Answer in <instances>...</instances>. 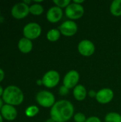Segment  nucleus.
Listing matches in <instances>:
<instances>
[{"label":"nucleus","mask_w":121,"mask_h":122,"mask_svg":"<svg viewBox=\"0 0 121 122\" xmlns=\"http://www.w3.org/2000/svg\"><path fill=\"white\" fill-rule=\"evenodd\" d=\"M74 114L73 104L68 100L56 102L50 110V117L55 122H66L69 121Z\"/></svg>","instance_id":"f257e3e1"},{"label":"nucleus","mask_w":121,"mask_h":122,"mask_svg":"<svg viewBox=\"0 0 121 122\" xmlns=\"http://www.w3.org/2000/svg\"><path fill=\"white\" fill-rule=\"evenodd\" d=\"M24 99V95L21 89L15 86L9 85L4 89L2 100L6 104L14 107L21 104Z\"/></svg>","instance_id":"f03ea898"},{"label":"nucleus","mask_w":121,"mask_h":122,"mask_svg":"<svg viewBox=\"0 0 121 122\" xmlns=\"http://www.w3.org/2000/svg\"><path fill=\"white\" fill-rule=\"evenodd\" d=\"M37 103L42 107L51 108L56 103L54 95L48 91L42 90L37 93L36 96Z\"/></svg>","instance_id":"7ed1b4c3"},{"label":"nucleus","mask_w":121,"mask_h":122,"mask_svg":"<svg viewBox=\"0 0 121 122\" xmlns=\"http://www.w3.org/2000/svg\"><path fill=\"white\" fill-rule=\"evenodd\" d=\"M41 26L36 22H30L26 24L23 29L24 37L34 40L39 38L41 34Z\"/></svg>","instance_id":"20e7f679"},{"label":"nucleus","mask_w":121,"mask_h":122,"mask_svg":"<svg viewBox=\"0 0 121 122\" xmlns=\"http://www.w3.org/2000/svg\"><path fill=\"white\" fill-rule=\"evenodd\" d=\"M65 14L69 20H77L81 19L84 14V8L82 5L71 3L65 9Z\"/></svg>","instance_id":"39448f33"},{"label":"nucleus","mask_w":121,"mask_h":122,"mask_svg":"<svg viewBox=\"0 0 121 122\" xmlns=\"http://www.w3.org/2000/svg\"><path fill=\"white\" fill-rule=\"evenodd\" d=\"M41 79L44 86L48 89L54 88L60 81V74L57 71L50 70L44 74Z\"/></svg>","instance_id":"423d86ee"},{"label":"nucleus","mask_w":121,"mask_h":122,"mask_svg":"<svg viewBox=\"0 0 121 122\" xmlns=\"http://www.w3.org/2000/svg\"><path fill=\"white\" fill-rule=\"evenodd\" d=\"M29 6L22 2L15 4L11 10V16L16 19H23L29 14Z\"/></svg>","instance_id":"0eeeda50"},{"label":"nucleus","mask_w":121,"mask_h":122,"mask_svg":"<svg viewBox=\"0 0 121 122\" xmlns=\"http://www.w3.org/2000/svg\"><path fill=\"white\" fill-rule=\"evenodd\" d=\"M58 30L62 35L67 37H71L74 36L77 33L78 25L76 24V23H75L74 21L67 20L59 26Z\"/></svg>","instance_id":"6e6552de"},{"label":"nucleus","mask_w":121,"mask_h":122,"mask_svg":"<svg viewBox=\"0 0 121 122\" xmlns=\"http://www.w3.org/2000/svg\"><path fill=\"white\" fill-rule=\"evenodd\" d=\"M78 51L81 55L88 57L94 54L96 51V46L91 41L83 39L78 43Z\"/></svg>","instance_id":"1a4fd4ad"},{"label":"nucleus","mask_w":121,"mask_h":122,"mask_svg":"<svg viewBox=\"0 0 121 122\" xmlns=\"http://www.w3.org/2000/svg\"><path fill=\"white\" fill-rule=\"evenodd\" d=\"M80 79V74L76 70H71L65 75L63 83V86L67 87L68 89H74L77 85Z\"/></svg>","instance_id":"9d476101"},{"label":"nucleus","mask_w":121,"mask_h":122,"mask_svg":"<svg viewBox=\"0 0 121 122\" xmlns=\"http://www.w3.org/2000/svg\"><path fill=\"white\" fill-rule=\"evenodd\" d=\"M114 97V92L111 89L103 88L97 92L96 97V101L101 104H107L110 103Z\"/></svg>","instance_id":"9b49d317"},{"label":"nucleus","mask_w":121,"mask_h":122,"mask_svg":"<svg viewBox=\"0 0 121 122\" xmlns=\"http://www.w3.org/2000/svg\"><path fill=\"white\" fill-rule=\"evenodd\" d=\"M0 112L3 119L9 122H12L15 120L18 114L17 110L16 109L15 107L6 104H4Z\"/></svg>","instance_id":"f8f14e48"},{"label":"nucleus","mask_w":121,"mask_h":122,"mask_svg":"<svg viewBox=\"0 0 121 122\" xmlns=\"http://www.w3.org/2000/svg\"><path fill=\"white\" fill-rule=\"evenodd\" d=\"M62 9L55 6L51 7L46 13V19L51 23H57L63 17Z\"/></svg>","instance_id":"ddd939ff"},{"label":"nucleus","mask_w":121,"mask_h":122,"mask_svg":"<svg viewBox=\"0 0 121 122\" xmlns=\"http://www.w3.org/2000/svg\"><path fill=\"white\" fill-rule=\"evenodd\" d=\"M18 49L23 54H29L32 51L33 43L31 40L23 37L19 39L18 42Z\"/></svg>","instance_id":"4468645a"},{"label":"nucleus","mask_w":121,"mask_h":122,"mask_svg":"<svg viewBox=\"0 0 121 122\" xmlns=\"http://www.w3.org/2000/svg\"><path fill=\"white\" fill-rule=\"evenodd\" d=\"M73 95L77 101H83L87 95L88 92L86 87L82 84H78L73 91Z\"/></svg>","instance_id":"2eb2a0df"},{"label":"nucleus","mask_w":121,"mask_h":122,"mask_svg":"<svg viewBox=\"0 0 121 122\" xmlns=\"http://www.w3.org/2000/svg\"><path fill=\"white\" fill-rule=\"evenodd\" d=\"M110 11L115 16H121V0H114L111 4Z\"/></svg>","instance_id":"dca6fc26"},{"label":"nucleus","mask_w":121,"mask_h":122,"mask_svg":"<svg viewBox=\"0 0 121 122\" xmlns=\"http://www.w3.org/2000/svg\"><path fill=\"white\" fill-rule=\"evenodd\" d=\"M61 35V34L60 31L58 30V29H52L47 32L46 38L49 41L55 42V41H57L60 39Z\"/></svg>","instance_id":"f3484780"},{"label":"nucleus","mask_w":121,"mask_h":122,"mask_svg":"<svg viewBox=\"0 0 121 122\" xmlns=\"http://www.w3.org/2000/svg\"><path fill=\"white\" fill-rule=\"evenodd\" d=\"M44 11V9L43 6L38 3H34L29 6V12L30 14L34 16H39L43 14Z\"/></svg>","instance_id":"a211bd4d"},{"label":"nucleus","mask_w":121,"mask_h":122,"mask_svg":"<svg viewBox=\"0 0 121 122\" xmlns=\"http://www.w3.org/2000/svg\"><path fill=\"white\" fill-rule=\"evenodd\" d=\"M105 122H121V115L117 112L108 113L105 117Z\"/></svg>","instance_id":"6ab92c4d"},{"label":"nucleus","mask_w":121,"mask_h":122,"mask_svg":"<svg viewBox=\"0 0 121 122\" xmlns=\"http://www.w3.org/2000/svg\"><path fill=\"white\" fill-rule=\"evenodd\" d=\"M39 112V109L37 106L31 105L28 107L25 110V114L27 117L32 118L36 117Z\"/></svg>","instance_id":"aec40b11"},{"label":"nucleus","mask_w":121,"mask_h":122,"mask_svg":"<svg viewBox=\"0 0 121 122\" xmlns=\"http://www.w3.org/2000/svg\"><path fill=\"white\" fill-rule=\"evenodd\" d=\"M56 6L63 9V8H66L70 4L71 1L70 0H55L53 1Z\"/></svg>","instance_id":"412c9836"},{"label":"nucleus","mask_w":121,"mask_h":122,"mask_svg":"<svg viewBox=\"0 0 121 122\" xmlns=\"http://www.w3.org/2000/svg\"><path fill=\"white\" fill-rule=\"evenodd\" d=\"M73 119L75 122H86L87 119L83 113L78 112L73 116Z\"/></svg>","instance_id":"4be33fe9"},{"label":"nucleus","mask_w":121,"mask_h":122,"mask_svg":"<svg viewBox=\"0 0 121 122\" xmlns=\"http://www.w3.org/2000/svg\"><path fill=\"white\" fill-rule=\"evenodd\" d=\"M68 89L67 88V87H66L65 86H61V87H60V89H59V93H60V94L61 95H62V96H65V95H66V94H68Z\"/></svg>","instance_id":"5701e85b"},{"label":"nucleus","mask_w":121,"mask_h":122,"mask_svg":"<svg viewBox=\"0 0 121 122\" xmlns=\"http://www.w3.org/2000/svg\"><path fill=\"white\" fill-rule=\"evenodd\" d=\"M86 122H101V120L97 117H91L87 118Z\"/></svg>","instance_id":"b1692460"},{"label":"nucleus","mask_w":121,"mask_h":122,"mask_svg":"<svg viewBox=\"0 0 121 122\" xmlns=\"http://www.w3.org/2000/svg\"><path fill=\"white\" fill-rule=\"evenodd\" d=\"M88 94L91 98H96V95H97V92L96 91H94V90H91V91L88 92Z\"/></svg>","instance_id":"393cba45"},{"label":"nucleus","mask_w":121,"mask_h":122,"mask_svg":"<svg viewBox=\"0 0 121 122\" xmlns=\"http://www.w3.org/2000/svg\"><path fill=\"white\" fill-rule=\"evenodd\" d=\"M4 76H5L4 71V70H3V69H1L0 68V83L4 80Z\"/></svg>","instance_id":"a878e982"},{"label":"nucleus","mask_w":121,"mask_h":122,"mask_svg":"<svg viewBox=\"0 0 121 122\" xmlns=\"http://www.w3.org/2000/svg\"><path fill=\"white\" fill-rule=\"evenodd\" d=\"M73 2L75 3V4H77L82 5V4L84 3V0H73Z\"/></svg>","instance_id":"bb28decb"},{"label":"nucleus","mask_w":121,"mask_h":122,"mask_svg":"<svg viewBox=\"0 0 121 122\" xmlns=\"http://www.w3.org/2000/svg\"><path fill=\"white\" fill-rule=\"evenodd\" d=\"M4 88H3L1 86H0V98H1V97H2L3 94H4Z\"/></svg>","instance_id":"cd10ccee"},{"label":"nucleus","mask_w":121,"mask_h":122,"mask_svg":"<svg viewBox=\"0 0 121 122\" xmlns=\"http://www.w3.org/2000/svg\"><path fill=\"white\" fill-rule=\"evenodd\" d=\"M36 84L39 85V86H41V85H43V82H42V79H38L36 81Z\"/></svg>","instance_id":"c85d7f7f"},{"label":"nucleus","mask_w":121,"mask_h":122,"mask_svg":"<svg viewBox=\"0 0 121 122\" xmlns=\"http://www.w3.org/2000/svg\"><path fill=\"white\" fill-rule=\"evenodd\" d=\"M4 101L2 100V99H1L0 98V111H1V108H2V107L4 106Z\"/></svg>","instance_id":"c756f323"},{"label":"nucleus","mask_w":121,"mask_h":122,"mask_svg":"<svg viewBox=\"0 0 121 122\" xmlns=\"http://www.w3.org/2000/svg\"><path fill=\"white\" fill-rule=\"evenodd\" d=\"M24 4H27V5H29L31 3V1H26V0H24V1H23Z\"/></svg>","instance_id":"7c9ffc66"},{"label":"nucleus","mask_w":121,"mask_h":122,"mask_svg":"<svg viewBox=\"0 0 121 122\" xmlns=\"http://www.w3.org/2000/svg\"><path fill=\"white\" fill-rule=\"evenodd\" d=\"M45 122H55V121H54V120H53L51 118H50V119H47V120H46Z\"/></svg>","instance_id":"2f4dec72"},{"label":"nucleus","mask_w":121,"mask_h":122,"mask_svg":"<svg viewBox=\"0 0 121 122\" xmlns=\"http://www.w3.org/2000/svg\"><path fill=\"white\" fill-rule=\"evenodd\" d=\"M3 117H2V116L1 115V114H0V122H3Z\"/></svg>","instance_id":"473e14b6"},{"label":"nucleus","mask_w":121,"mask_h":122,"mask_svg":"<svg viewBox=\"0 0 121 122\" xmlns=\"http://www.w3.org/2000/svg\"><path fill=\"white\" fill-rule=\"evenodd\" d=\"M0 16H1V10H0ZM1 17V16H0Z\"/></svg>","instance_id":"72a5a7b5"},{"label":"nucleus","mask_w":121,"mask_h":122,"mask_svg":"<svg viewBox=\"0 0 121 122\" xmlns=\"http://www.w3.org/2000/svg\"></svg>","instance_id":"f704fd0d"}]
</instances>
